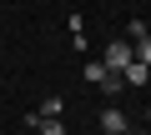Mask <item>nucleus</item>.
<instances>
[{
    "label": "nucleus",
    "instance_id": "1",
    "mask_svg": "<svg viewBox=\"0 0 151 135\" xmlns=\"http://www.w3.org/2000/svg\"><path fill=\"white\" fill-rule=\"evenodd\" d=\"M131 60H136L131 40H111V45H106V60H101V65H106L111 75H126V65H131Z\"/></svg>",
    "mask_w": 151,
    "mask_h": 135
},
{
    "label": "nucleus",
    "instance_id": "2",
    "mask_svg": "<svg viewBox=\"0 0 151 135\" xmlns=\"http://www.w3.org/2000/svg\"><path fill=\"white\" fill-rule=\"evenodd\" d=\"M101 130H106V135H126V115H121L116 105H111V110H101Z\"/></svg>",
    "mask_w": 151,
    "mask_h": 135
},
{
    "label": "nucleus",
    "instance_id": "3",
    "mask_svg": "<svg viewBox=\"0 0 151 135\" xmlns=\"http://www.w3.org/2000/svg\"><path fill=\"white\" fill-rule=\"evenodd\" d=\"M121 80H126V85H146V65H141V60H131V65H126V75H121Z\"/></svg>",
    "mask_w": 151,
    "mask_h": 135
},
{
    "label": "nucleus",
    "instance_id": "4",
    "mask_svg": "<svg viewBox=\"0 0 151 135\" xmlns=\"http://www.w3.org/2000/svg\"><path fill=\"white\" fill-rule=\"evenodd\" d=\"M30 125H35L40 135H65V125H60V120H40V115H30Z\"/></svg>",
    "mask_w": 151,
    "mask_h": 135
},
{
    "label": "nucleus",
    "instance_id": "5",
    "mask_svg": "<svg viewBox=\"0 0 151 135\" xmlns=\"http://www.w3.org/2000/svg\"><path fill=\"white\" fill-rule=\"evenodd\" d=\"M106 75H111V70H106L101 60H91V65H86V80H96V85H106Z\"/></svg>",
    "mask_w": 151,
    "mask_h": 135
},
{
    "label": "nucleus",
    "instance_id": "6",
    "mask_svg": "<svg viewBox=\"0 0 151 135\" xmlns=\"http://www.w3.org/2000/svg\"><path fill=\"white\" fill-rule=\"evenodd\" d=\"M55 115H60V95H50V100L40 105V120H55Z\"/></svg>",
    "mask_w": 151,
    "mask_h": 135
},
{
    "label": "nucleus",
    "instance_id": "7",
    "mask_svg": "<svg viewBox=\"0 0 151 135\" xmlns=\"http://www.w3.org/2000/svg\"><path fill=\"white\" fill-rule=\"evenodd\" d=\"M136 60H141L146 70H151V40H141V45H136Z\"/></svg>",
    "mask_w": 151,
    "mask_h": 135
},
{
    "label": "nucleus",
    "instance_id": "8",
    "mask_svg": "<svg viewBox=\"0 0 151 135\" xmlns=\"http://www.w3.org/2000/svg\"><path fill=\"white\" fill-rule=\"evenodd\" d=\"M146 120H151V115H146Z\"/></svg>",
    "mask_w": 151,
    "mask_h": 135
}]
</instances>
